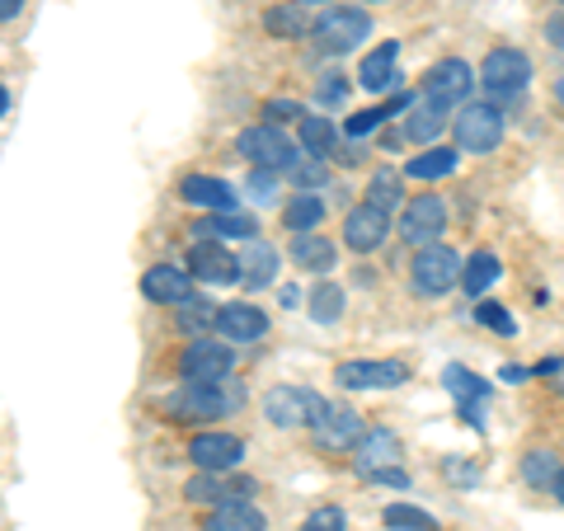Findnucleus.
<instances>
[{
    "label": "nucleus",
    "mask_w": 564,
    "mask_h": 531,
    "mask_svg": "<svg viewBox=\"0 0 564 531\" xmlns=\"http://www.w3.org/2000/svg\"><path fill=\"white\" fill-rule=\"evenodd\" d=\"M174 325H180L188 339H203V334L217 325V301H207V296H188L184 306H174Z\"/></svg>",
    "instance_id": "nucleus-29"
},
{
    "label": "nucleus",
    "mask_w": 564,
    "mask_h": 531,
    "mask_svg": "<svg viewBox=\"0 0 564 531\" xmlns=\"http://www.w3.org/2000/svg\"><path fill=\"white\" fill-rule=\"evenodd\" d=\"M475 80H480L494 99H518L527 90V80H532V62H527V52H518V47H494L480 62V71H475Z\"/></svg>",
    "instance_id": "nucleus-7"
},
{
    "label": "nucleus",
    "mask_w": 564,
    "mask_h": 531,
    "mask_svg": "<svg viewBox=\"0 0 564 531\" xmlns=\"http://www.w3.org/2000/svg\"><path fill=\"white\" fill-rule=\"evenodd\" d=\"M20 10H24V0H0V24L20 20Z\"/></svg>",
    "instance_id": "nucleus-46"
},
{
    "label": "nucleus",
    "mask_w": 564,
    "mask_h": 531,
    "mask_svg": "<svg viewBox=\"0 0 564 531\" xmlns=\"http://www.w3.org/2000/svg\"><path fill=\"white\" fill-rule=\"evenodd\" d=\"M475 71L470 62L462 57H443V62H433L429 71H423V80H419V99H429L437 104V109H462V104H470V90H475Z\"/></svg>",
    "instance_id": "nucleus-3"
},
{
    "label": "nucleus",
    "mask_w": 564,
    "mask_h": 531,
    "mask_svg": "<svg viewBox=\"0 0 564 531\" xmlns=\"http://www.w3.org/2000/svg\"><path fill=\"white\" fill-rule=\"evenodd\" d=\"M296 6H329V0H296Z\"/></svg>",
    "instance_id": "nucleus-52"
},
{
    "label": "nucleus",
    "mask_w": 564,
    "mask_h": 531,
    "mask_svg": "<svg viewBox=\"0 0 564 531\" xmlns=\"http://www.w3.org/2000/svg\"><path fill=\"white\" fill-rule=\"evenodd\" d=\"M245 193H250L254 203H273L278 198V174L273 170H254L250 184H245Z\"/></svg>",
    "instance_id": "nucleus-44"
},
{
    "label": "nucleus",
    "mask_w": 564,
    "mask_h": 531,
    "mask_svg": "<svg viewBox=\"0 0 564 531\" xmlns=\"http://www.w3.org/2000/svg\"><path fill=\"white\" fill-rule=\"evenodd\" d=\"M551 39L564 47V20H555V24H551Z\"/></svg>",
    "instance_id": "nucleus-49"
},
{
    "label": "nucleus",
    "mask_w": 564,
    "mask_h": 531,
    "mask_svg": "<svg viewBox=\"0 0 564 531\" xmlns=\"http://www.w3.org/2000/svg\"><path fill=\"white\" fill-rule=\"evenodd\" d=\"M372 485H391V489H410V475H404L400 466H391V470H381Z\"/></svg>",
    "instance_id": "nucleus-45"
},
{
    "label": "nucleus",
    "mask_w": 564,
    "mask_h": 531,
    "mask_svg": "<svg viewBox=\"0 0 564 531\" xmlns=\"http://www.w3.org/2000/svg\"><path fill=\"white\" fill-rule=\"evenodd\" d=\"M555 475H560L555 452H527V456H522V480L532 485V489H551Z\"/></svg>",
    "instance_id": "nucleus-37"
},
{
    "label": "nucleus",
    "mask_w": 564,
    "mask_h": 531,
    "mask_svg": "<svg viewBox=\"0 0 564 531\" xmlns=\"http://www.w3.org/2000/svg\"><path fill=\"white\" fill-rule=\"evenodd\" d=\"M236 151H240L254 170H273V174H292L296 165L306 161L302 147H296V141L282 132V128H273V122H254V128H245V132L236 137Z\"/></svg>",
    "instance_id": "nucleus-2"
},
{
    "label": "nucleus",
    "mask_w": 564,
    "mask_h": 531,
    "mask_svg": "<svg viewBox=\"0 0 564 531\" xmlns=\"http://www.w3.org/2000/svg\"><path fill=\"white\" fill-rule=\"evenodd\" d=\"M475 321H480L485 329H494V334H503V339L518 334V321L508 315V306H499V301H480V306H475Z\"/></svg>",
    "instance_id": "nucleus-38"
},
{
    "label": "nucleus",
    "mask_w": 564,
    "mask_h": 531,
    "mask_svg": "<svg viewBox=\"0 0 564 531\" xmlns=\"http://www.w3.org/2000/svg\"><path fill=\"white\" fill-rule=\"evenodd\" d=\"M141 296L155 301V306H184L188 296H198V282L180 263H151L141 273Z\"/></svg>",
    "instance_id": "nucleus-16"
},
{
    "label": "nucleus",
    "mask_w": 564,
    "mask_h": 531,
    "mask_svg": "<svg viewBox=\"0 0 564 531\" xmlns=\"http://www.w3.org/2000/svg\"><path fill=\"white\" fill-rule=\"evenodd\" d=\"M292 184H296V193L325 188V184H329V165H325V161H311V155H306V161L292 170Z\"/></svg>",
    "instance_id": "nucleus-39"
},
{
    "label": "nucleus",
    "mask_w": 564,
    "mask_h": 531,
    "mask_svg": "<svg viewBox=\"0 0 564 531\" xmlns=\"http://www.w3.org/2000/svg\"><path fill=\"white\" fill-rule=\"evenodd\" d=\"M499 254H489V250H475L466 263H462V288H466V296H480L485 288H494L499 282Z\"/></svg>",
    "instance_id": "nucleus-30"
},
{
    "label": "nucleus",
    "mask_w": 564,
    "mask_h": 531,
    "mask_svg": "<svg viewBox=\"0 0 564 531\" xmlns=\"http://www.w3.org/2000/svg\"><path fill=\"white\" fill-rule=\"evenodd\" d=\"M555 99H560V109H564V76L555 80Z\"/></svg>",
    "instance_id": "nucleus-51"
},
{
    "label": "nucleus",
    "mask_w": 564,
    "mask_h": 531,
    "mask_svg": "<svg viewBox=\"0 0 564 531\" xmlns=\"http://www.w3.org/2000/svg\"><path fill=\"white\" fill-rule=\"evenodd\" d=\"M447 231V203L437 193H419V198L404 203L400 212V240L423 250V245H437V236Z\"/></svg>",
    "instance_id": "nucleus-10"
},
{
    "label": "nucleus",
    "mask_w": 564,
    "mask_h": 531,
    "mask_svg": "<svg viewBox=\"0 0 564 531\" xmlns=\"http://www.w3.org/2000/svg\"><path fill=\"white\" fill-rule=\"evenodd\" d=\"M245 404V391L226 377V381H184L180 391L165 400L170 423H207V419H226Z\"/></svg>",
    "instance_id": "nucleus-1"
},
{
    "label": "nucleus",
    "mask_w": 564,
    "mask_h": 531,
    "mask_svg": "<svg viewBox=\"0 0 564 531\" xmlns=\"http://www.w3.org/2000/svg\"><path fill=\"white\" fill-rule=\"evenodd\" d=\"M551 494H555V499L564 503V466H560V475H555V485H551Z\"/></svg>",
    "instance_id": "nucleus-48"
},
{
    "label": "nucleus",
    "mask_w": 564,
    "mask_h": 531,
    "mask_svg": "<svg viewBox=\"0 0 564 531\" xmlns=\"http://www.w3.org/2000/svg\"><path fill=\"white\" fill-rule=\"evenodd\" d=\"M188 462L207 475H226L245 462V437L226 433V429H203L188 437Z\"/></svg>",
    "instance_id": "nucleus-11"
},
{
    "label": "nucleus",
    "mask_w": 564,
    "mask_h": 531,
    "mask_svg": "<svg viewBox=\"0 0 564 531\" xmlns=\"http://www.w3.org/2000/svg\"><path fill=\"white\" fill-rule=\"evenodd\" d=\"M400 462V437L391 429H372L358 437V447H352V470L362 475V480H377L381 470H391Z\"/></svg>",
    "instance_id": "nucleus-18"
},
{
    "label": "nucleus",
    "mask_w": 564,
    "mask_h": 531,
    "mask_svg": "<svg viewBox=\"0 0 564 531\" xmlns=\"http://www.w3.org/2000/svg\"><path fill=\"white\" fill-rule=\"evenodd\" d=\"M302 137H296V147H302V155H311V161H329L334 147H339V128H334V118H321V113H306L302 122Z\"/></svg>",
    "instance_id": "nucleus-26"
},
{
    "label": "nucleus",
    "mask_w": 564,
    "mask_h": 531,
    "mask_svg": "<svg viewBox=\"0 0 564 531\" xmlns=\"http://www.w3.org/2000/svg\"><path fill=\"white\" fill-rule=\"evenodd\" d=\"M381 522L391 527V531H443L433 512H423V508H414V503H391V508H381Z\"/></svg>",
    "instance_id": "nucleus-34"
},
{
    "label": "nucleus",
    "mask_w": 564,
    "mask_h": 531,
    "mask_svg": "<svg viewBox=\"0 0 564 531\" xmlns=\"http://www.w3.org/2000/svg\"><path fill=\"white\" fill-rule=\"evenodd\" d=\"M443 381H447V391L456 395V404H485V400H489V381L475 377V371L462 367V362H452V367L443 371Z\"/></svg>",
    "instance_id": "nucleus-31"
},
{
    "label": "nucleus",
    "mask_w": 564,
    "mask_h": 531,
    "mask_svg": "<svg viewBox=\"0 0 564 531\" xmlns=\"http://www.w3.org/2000/svg\"><path fill=\"white\" fill-rule=\"evenodd\" d=\"M188 273L193 282H207V288H231V282H240V263L221 240H193Z\"/></svg>",
    "instance_id": "nucleus-15"
},
{
    "label": "nucleus",
    "mask_w": 564,
    "mask_h": 531,
    "mask_svg": "<svg viewBox=\"0 0 564 531\" xmlns=\"http://www.w3.org/2000/svg\"><path fill=\"white\" fill-rule=\"evenodd\" d=\"M344 315V288H334V282H321V288L311 292V321L315 325H334Z\"/></svg>",
    "instance_id": "nucleus-36"
},
{
    "label": "nucleus",
    "mask_w": 564,
    "mask_h": 531,
    "mask_svg": "<svg viewBox=\"0 0 564 531\" xmlns=\"http://www.w3.org/2000/svg\"><path fill=\"white\" fill-rule=\"evenodd\" d=\"M263 29H269L273 39H302V33H311L302 6H273L269 14H263Z\"/></svg>",
    "instance_id": "nucleus-35"
},
{
    "label": "nucleus",
    "mask_w": 564,
    "mask_h": 531,
    "mask_svg": "<svg viewBox=\"0 0 564 531\" xmlns=\"http://www.w3.org/2000/svg\"><path fill=\"white\" fill-rule=\"evenodd\" d=\"M447 128H452L447 109H437V104H429V99L410 104V113H404V137H410L414 147H437V137H443Z\"/></svg>",
    "instance_id": "nucleus-25"
},
{
    "label": "nucleus",
    "mask_w": 564,
    "mask_h": 531,
    "mask_svg": "<svg viewBox=\"0 0 564 531\" xmlns=\"http://www.w3.org/2000/svg\"><path fill=\"white\" fill-rule=\"evenodd\" d=\"M456 161H462L456 147H423V155H414V161L404 165V180H447Z\"/></svg>",
    "instance_id": "nucleus-28"
},
{
    "label": "nucleus",
    "mask_w": 564,
    "mask_h": 531,
    "mask_svg": "<svg viewBox=\"0 0 564 531\" xmlns=\"http://www.w3.org/2000/svg\"><path fill=\"white\" fill-rule=\"evenodd\" d=\"M236 371V348L226 339H188L180 353V377L184 381H226Z\"/></svg>",
    "instance_id": "nucleus-9"
},
{
    "label": "nucleus",
    "mask_w": 564,
    "mask_h": 531,
    "mask_svg": "<svg viewBox=\"0 0 564 531\" xmlns=\"http://www.w3.org/2000/svg\"><path fill=\"white\" fill-rule=\"evenodd\" d=\"M348 99V76H339V71H329V76H321V85H315V104L321 109H334V104Z\"/></svg>",
    "instance_id": "nucleus-40"
},
{
    "label": "nucleus",
    "mask_w": 564,
    "mask_h": 531,
    "mask_svg": "<svg viewBox=\"0 0 564 531\" xmlns=\"http://www.w3.org/2000/svg\"><path fill=\"white\" fill-rule=\"evenodd\" d=\"M296 531H348V518H344V508H334V503H325V508H315L311 518L296 527Z\"/></svg>",
    "instance_id": "nucleus-41"
},
{
    "label": "nucleus",
    "mask_w": 564,
    "mask_h": 531,
    "mask_svg": "<svg viewBox=\"0 0 564 531\" xmlns=\"http://www.w3.org/2000/svg\"><path fill=\"white\" fill-rule=\"evenodd\" d=\"M452 137H456V151L489 155L503 141V109L499 104H475V99L462 104V113L452 118Z\"/></svg>",
    "instance_id": "nucleus-5"
},
{
    "label": "nucleus",
    "mask_w": 564,
    "mask_h": 531,
    "mask_svg": "<svg viewBox=\"0 0 564 531\" xmlns=\"http://www.w3.org/2000/svg\"><path fill=\"white\" fill-rule=\"evenodd\" d=\"M236 263H240L245 292H259V288H269V282L278 278V250L273 245H263V240H245V250L236 254Z\"/></svg>",
    "instance_id": "nucleus-23"
},
{
    "label": "nucleus",
    "mask_w": 564,
    "mask_h": 531,
    "mask_svg": "<svg viewBox=\"0 0 564 531\" xmlns=\"http://www.w3.org/2000/svg\"><path fill=\"white\" fill-rule=\"evenodd\" d=\"M292 263L296 269H306V273H329L334 263H339V245H334L329 236H321V231H302V236H292Z\"/></svg>",
    "instance_id": "nucleus-22"
},
{
    "label": "nucleus",
    "mask_w": 564,
    "mask_h": 531,
    "mask_svg": "<svg viewBox=\"0 0 564 531\" xmlns=\"http://www.w3.org/2000/svg\"><path fill=\"white\" fill-rule=\"evenodd\" d=\"M321 404H325V395L306 391V386H273V391L263 395V419H269L273 429H302V423L315 419Z\"/></svg>",
    "instance_id": "nucleus-13"
},
{
    "label": "nucleus",
    "mask_w": 564,
    "mask_h": 531,
    "mask_svg": "<svg viewBox=\"0 0 564 531\" xmlns=\"http://www.w3.org/2000/svg\"><path fill=\"white\" fill-rule=\"evenodd\" d=\"M391 240V212H381L377 203H358L344 217V245L352 254H377Z\"/></svg>",
    "instance_id": "nucleus-14"
},
{
    "label": "nucleus",
    "mask_w": 564,
    "mask_h": 531,
    "mask_svg": "<svg viewBox=\"0 0 564 531\" xmlns=\"http://www.w3.org/2000/svg\"><path fill=\"white\" fill-rule=\"evenodd\" d=\"M367 6H381V0H367Z\"/></svg>",
    "instance_id": "nucleus-53"
},
{
    "label": "nucleus",
    "mask_w": 564,
    "mask_h": 531,
    "mask_svg": "<svg viewBox=\"0 0 564 531\" xmlns=\"http://www.w3.org/2000/svg\"><path fill=\"white\" fill-rule=\"evenodd\" d=\"M334 381L344 391H391V386L410 381V362L400 358H352L334 367Z\"/></svg>",
    "instance_id": "nucleus-8"
},
{
    "label": "nucleus",
    "mask_w": 564,
    "mask_h": 531,
    "mask_svg": "<svg viewBox=\"0 0 564 531\" xmlns=\"http://www.w3.org/2000/svg\"><path fill=\"white\" fill-rule=\"evenodd\" d=\"M203 531H269V518L250 499H231L221 508H207Z\"/></svg>",
    "instance_id": "nucleus-24"
},
{
    "label": "nucleus",
    "mask_w": 564,
    "mask_h": 531,
    "mask_svg": "<svg viewBox=\"0 0 564 531\" xmlns=\"http://www.w3.org/2000/svg\"><path fill=\"white\" fill-rule=\"evenodd\" d=\"M311 437H315V447H325V452H352L358 437H362V414L348 410V404L325 400L311 419Z\"/></svg>",
    "instance_id": "nucleus-12"
},
{
    "label": "nucleus",
    "mask_w": 564,
    "mask_h": 531,
    "mask_svg": "<svg viewBox=\"0 0 564 531\" xmlns=\"http://www.w3.org/2000/svg\"><path fill=\"white\" fill-rule=\"evenodd\" d=\"M221 334L226 344H254L269 334V315H263L254 301H226V306H217V325H212Z\"/></svg>",
    "instance_id": "nucleus-17"
},
{
    "label": "nucleus",
    "mask_w": 564,
    "mask_h": 531,
    "mask_svg": "<svg viewBox=\"0 0 564 531\" xmlns=\"http://www.w3.org/2000/svg\"><path fill=\"white\" fill-rule=\"evenodd\" d=\"M358 85L372 95H386L400 85V43H381L358 62Z\"/></svg>",
    "instance_id": "nucleus-19"
},
{
    "label": "nucleus",
    "mask_w": 564,
    "mask_h": 531,
    "mask_svg": "<svg viewBox=\"0 0 564 531\" xmlns=\"http://www.w3.org/2000/svg\"><path fill=\"white\" fill-rule=\"evenodd\" d=\"M462 254L452 250V245H423V250L414 254L410 263V282H414V292L419 296H443L452 288H462Z\"/></svg>",
    "instance_id": "nucleus-4"
},
{
    "label": "nucleus",
    "mask_w": 564,
    "mask_h": 531,
    "mask_svg": "<svg viewBox=\"0 0 564 531\" xmlns=\"http://www.w3.org/2000/svg\"><path fill=\"white\" fill-rule=\"evenodd\" d=\"M198 240H259V221L250 212H207L203 221L188 226Z\"/></svg>",
    "instance_id": "nucleus-21"
},
{
    "label": "nucleus",
    "mask_w": 564,
    "mask_h": 531,
    "mask_svg": "<svg viewBox=\"0 0 564 531\" xmlns=\"http://www.w3.org/2000/svg\"><path fill=\"white\" fill-rule=\"evenodd\" d=\"M404 198V174L395 165H381L372 170V184H367V203H377L381 212H391Z\"/></svg>",
    "instance_id": "nucleus-33"
},
{
    "label": "nucleus",
    "mask_w": 564,
    "mask_h": 531,
    "mask_svg": "<svg viewBox=\"0 0 564 531\" xmlns=\"http://www.w3.org/2000/svg\"><path fill=\"white\" fill-rule=\"evenodd\" d=\"M321 221H325V203H321V193H292L288 207H282V226H288L292 236H302V231H321Z\"/></svg>",
    "instance_id": "nucleus-27"
},
{
    "label": "nucleus",
    "mask_w": 564,
    "mask_h": 531,
    "mask_svg": "<svg viewBox=\"0 0 564 531\" xmlns=\"http://www.w3.org/2000/svg\"><path fill=\"white\" fill-rule=\"evenodd\" d=\"M532 377V367H503V381H527Z\"/></svg>",
    "instance_id": "nucleus-47"
},
{
    "label": "nucleus",
    "mask_w": 564,
    "mask_h": 531,
    "mask_svg": "<svg viewBox=\"0 0 564 531\" xmlns=\"http://www.w3.org/2000/svg\"><path fill=\"white\" fill-rule=\"evenodd\" d=\"M381 118H386L381 109H358V113H352V118L344 122V137H348V141H362V137H372V132L381 128Z\"/></svg>",
    "instance_id": "nucleus-42"
},
{
    "label": "nucleus",
    "mask_w": 564,
    "mask_h": 531,
    "mask_svg": "<svg viewBox=\"0 0 564 531\" xmlns=\"http://www.w3.org/2000/svg\"><path fill=\"white\" fill-rule=\"evenodd\" d=\"M6 109H10V90L0 85V118H6Z\"/></svg>",
    "instance_id": "nucleus-50"
},
{
    "label": "nucleus",
    "mask_w": 564,
    "mask_h": 531,
    "mask_svg": "<svg viewBox=\"0 0 564 531\" xmlns=\"http://www.w3.org/2000/svg\"><path fill=\"white\" fill-rule=\"evenodd\" d=\"M367 33H372V14L352 10V6H329L321 20L311 24V39L321 52H352Z\"/></svg>",
    "instance_id": "nucleus-6"
},
{
    "label": "nucleus",
    "mask_w": 564,
    "mask_h": 531,
    "mask_svg": "<svg viewBox=\"0 0 564 531\" xmlns=\"http://www.w3.org/2000/svg\"><path fill=\"white\" fill-rule=\"evenodd\" d=\"M302 118H306V109L296 99H269L263 104V122H273V128L278 122H302Z\"/></svg>",
    "instance_id": "nucleus-43"
},
{
    "label": "nucleus",
    "mask_w": 564,
    "mask_h": 531,
    "mask_svg": "<svg viewBox=\"0 0 564 531\" xmlns=\"http://www.w3.org/2000/svg\"><path fill=\"white\" fill-rule=\"evenodd\" d=\"M184 499H188L193 508H221V503H231V485H226L221 475L198 470V475H193V480L184 485Z\"/></svg>",
    "instance_id": "nucleus-32"
},
{
    "label": "nucleus",
    "mask_w": 564,
    "mask_h": 531,
    "mask_svg": "<svg viewBox=\"0 0 564 531\" xmlns=\"http://www.w3.org/2000/svg\"><path fill=\"white\" fill-rule=\"evenodd\" d=\"M180 198L188 207H203V212H236V188L226 180H217V174H184Z\"/></svg>",
    "instance_id": "nucleus-20"
}]
</instances>
